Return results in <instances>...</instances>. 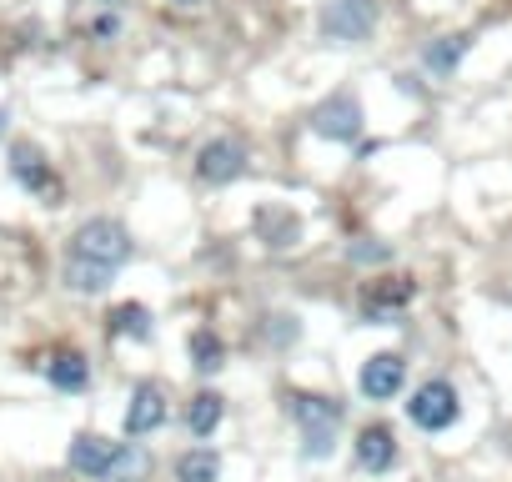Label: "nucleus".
Wrapping results in <instances>:
<instances>
[{"label":"nucleus","instance_id":"1","mask_svg":"<svg viewBox=\"0 0 512 482\" xmlns=\"http://www.w3.org/2000/svg\"><path fill=\"white\" fill-rule=\"evenodd\" d=\"M71 257L81 262H96V267H126L131 262V231L111 216H91L76 236H71Z\"/></svg>","mask_w":512,"mask_h":482},{"label":"nucleus","instance_id":"2","mask_svg":"<svg viewBox=\"0 0 512 482\" xmlns=\"http://www.w3.org/2000/svg\"><path fill=\"white\" fill-rule=\"evenodd\" d=\"M292 412H297V422H302L307 457H327L332 442H337V427H342V407H337L332 397H297Z\"/></svg>","mask_w":512,"mask_h":482},{"label":"nucleus","instance_id":"3","mask_svg":"<svg viewBox=\"0 0 512 482\" xmlns=\"http://www.w3.org/2000/svg\"><path fill=\"white\" fill-rule=\"evenodd\" d=\"M377 31V0H327L322 11V36L327 41H367Z\"/></svg>","mask_w":512,"mask_h":482},{"label":"nucleus","instance_id":"4","mask_svg":"<svg viewBox=\"0 0 512 482\" xmlns=\"http://www.w3.org/2000/svg\"><path fill=\"white\" fill-rule=\"evenodd\" d=\"M407 417H412L422 432H447V427L457 422V392H452V382H442V377L422 382V387L412 392V402H407Z\"/></svg>","mask_w":512,"mask_h":482},{"label":"nucleus","instance_id":"5","mask_svg":"<svg viewBox=\"0 0 512 482\" xmlns=\"http://www.w3.org/2000/svg\"><path fill=\"white\" fill-rule=\"evenodd\" d=\"M241 171H246V146L231 141V136H216L196 151V176L211 181V186H231Z\"/></svg>","mask_w":512,"mask_h":482},{"label":"nucleus","instance_id":"6","mask_svg":"<svg viewBox=\"0 0 512 482\" xmlns=\"http://www.w3.org/2000/svg\"><path fill=\"white\" fill-rule=\"evenodd\" d=\"M312 131L327 136V141H352L362 131V106L352 96H327L317 111H312Z\"/></svg>","mask_w":512,"mask_h":482},{"label":"nucleus","instance_id":"7","mask_svg":"<svg viewBox=\"0 0 512 482\" xmlns=\"http://www.w3.org/2000/svg\"><path fill=\"white\" fill-rule=\"evenodd\" d=\"M402 382H407V362L397 352H377V357L362 362V392L372 402H392L402 392Z\"/></svg>","mask_w":512,"mask_h":482},{"label":"nucleus","instance_id":"8","mask_svg":"<svg viewBox=\"0 0 512 482\" xmlns=\"http://www.w3.org/2000/svg\"><path fill=\"white\" fill-rule=\"evenodd\" d=\"M166 392L156 382H141L131 392V407H126V437H151L156 427H166Z\"/></svg>","mask_w":512,"mask_h":482},{"label":"nucleus","instance_id":"9","mask_svg":"<svg viewBox=\"0 0 512 482\" xmlns=\"http://www.w3.org/2000/svg\"><path fill=\"white\" fill-rule=\"evenodd\" d=\"M116 447H121V442H111V437H101V432H76L71 447H66V462H71V472H81V477H106Z\"/></svg>","mask_w":512,"mask_h":482},{"label":"nucleus","instance_id":"10","mask_svg":"<svg viewBox=\"0 0 512 482\" xmlns=\"http://www.w3.org/2000/svg\"><path fill=\"white\" fill-rule=\"evenodd\" d=\"M352 457H357L362 472H387V467L397 462V437H392V427H382V422L362 427L357 442H352Z\"/></svg>","mask_w":512,"mask_h":482},{"label":"nucleus","instance_id":"11","mask_svg":"<svg viewBox=\"0 0 512 482\" xmlns=\"http://www.w3.org/2000/svg\"><path fill=\"white\" fill-rule=\"evenodd\" d=\"M11 176H16L21 186L41 191V196H56V176H51L46 156H41L31 141H16V146H11Z\"/></svg>","mask_w":512,"mask_h":482},{"label":"nucleus","instance_id":"12","mask_svg":"<svg viewBox=\"0 0 512 482\" xmlns=\"http://www.w3.org/2000/svg\"><path fill=\"white\" fill-rule=\"evenodd\" d=\"M146 477H151V452L141 442H121L106 467V482H146Z\"/></svg>","mask_w":512,"mask_h":482},{"label":"nucleus","instance_id":"13","mask_svg":"<svg viewBox=\"0 0 512 482\" xmlns=\"http://www.w3.org/2000/svg\"><path fill=\"white\" fill-rule=\"evenodd\" d=\"M46 377H51V387H61V392H81V387L91 382V367H86L81 352H56V357L46 362Z\"/></svg>","mask_w":512,"mask_h":482},{"label":"nucleus","instance_id":"14","mask_svg":"<svg viewBox=\"0 0 512 482\" xmlns=\"http://www.w3.org/2000/svg\"><path fill=\"white\" fill-rule=\"evenodd\" d=\"M111 267H96V262H81V257H66V287L71 292H81V297H96V292H106L111 287Z\"/></svg>","mask_w":512,"mask_h":482},{"label":"nucleus","instance_id":"15","mask_svg":"<svg viewBox=\"0 0 512 482\" xmlns=\"http://www.w3.org/2000/svg\"><path fill=\"white\" fill-rule=\"evenodd\" d=\"M221 412H226L221 392H196L191 407H186V427H191L196 437H211V432L221 427Z\"/></svg>","mask_w":512,"mask_h":482},{"label":"nucleus","instance_id":"16","mask_svg":"<svg viewBox=\"0 0 512 482\" xmlns=\"http://www.w3.org/2000/svg\"><path fill=\"white\" fill-rule=\"evenodd\" d=\"M221 477V457L211 447H191L176 457V482H216Z\"/></svg>","mask_w":512,"mask_h":482},{"label":"nucleus","instance_id":"17","mask_svg":"<svg viewBox=\"0 0 512 482\" xmlns=\"http://www.w3.org/2000/svg\"><path fill=\"white\" fill-rule=\"evenodd\" d=\"M407 302H412V282H397V287L387 282L382 292L367 297V317H372V322H387V317H392L397 307H407Z\"/></svg>","mask_w":512,"mask_h":482},{"label":"nucleus","instance_id":"18","mask_svg":"<svg viewBox=\"0 0 512 482\" xmlns=\"http://www.w3.org/2000/svg\"><path fill=\"white\" fill-rule=\"evenodd\" d=\"M111 332H116V337H136V342H146V337H151V317H146V307H136V302L116 307V312H111Z\"/></svg>","mask_w":512,"mask_h":482},{"label":"nucleus","instance_id":"19","mask_svg":"<svg viewBox=\"0 0 512 482\" xmlns=\"http://www.w3.org/2000/svg\"><path fill=\"white\" fill-rule=\"evenodd\" d=\"M186 352H191V362L201 367V372H216L221 367V337L216 332H191V342H186Z\"/></svg>","mask_w":512,"mask_h":482},{"label":"nucleus","instance_id":"20","mask_svg":"<svg viewBox=\"0 0 512 482\" xmlns=\"http://www.w3.org/2000/svg\"><path fill=\"white\" fill-rule=\"evenodd\" d=\"M462 46H467L462 36H447L442 46H432V51H427V66H432V71H452V66H457V56H462Z\"/></svg>","mask_w":512,"mask_h":482},{"label":"nucleus","instance_id":"21","mask_svg":"<svg viewBox=\"0 0 512 482\" xmlns=\"http://www.w3.org/2000/svg\"><path fill=\"white\" fill-rule=\"evenodd\" d=\"M116 31H121V21H116V16H101V21H91V36H96V41H111Z\"/></svg>","mask_w":512,"mask_h":482},{"label":"nucleus","instance_id":"22","mask_svg":"<svg viewBox=\"0 0 512 482\" xmlns=\"http://www.w3.org/2000/svg\"><path fill=\"white\" fill-rule=\"evenodd\" d=\"M6 121H11V116H6V111H0V136H6Z\"/></svg>","mask_w":512,"mask_h":482},{"label":"nucleus","instance_id":"23","mask_svg":"<svg viewBox=\"0 0 512 482\" xmlns=\"http://www.w3.org/2000/svg\"><path fill=\"white\" fill-rule=\"evenodd\" d=\"M176 6H201V0H176Z\"/></svg>","mask_w":512,"mask_h":482}]
</instances>
